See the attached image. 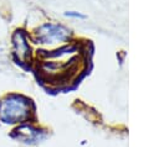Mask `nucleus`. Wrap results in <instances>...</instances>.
Returning <instances> with one entry per match:
<instances>
[{
	"instance_id": "nucleus-1",
	"label": "nucleus",
	"mask_w": 159,
	"mask_h": 147,
	"mask_svg": "<svg viewBox=\"0 0 159 147\" xmlns=\"http://www.w3.org/2000/svg\"><path fill=\"white\" fill-rule=\"evenodd\" d=\"M31 114V103L19 94L6 95L0 100V121L5 124H24Z\"/></svg>"
},
{
	"instance_id": "nucleus-2",
	"label": "nucleus",
	"mask_w": 159,
	"mask_h": 147,
	"mask_svg": "<svg viewBox=\"0 0 159 147\" xmlns=\"http://www.w3.org/2000/svg\"><path fill=\"white\" fill-rule=\"evenodd\" d=\"M35 41L37 43L47 44V43H56V42H63L70 38L71 31L62 26L56 23H43L42 26L37 27L35 30Z\"/></svg>"
},
{
	"instance_id": "nucleus-3",
	"label": "nucleus",
	"mask_w": 159,
	"mask_h": 147,
	"mask_svg": "<svg viewBox=\"0 0 159 147\" xmlns=\"http://www.w3.org/2000/svg\"><path fill=\"white\" fill-rule=\"evenodd\" d=\"M12 46H14V54L17 57V59L22 63L27 62L30 58L31 48L27 42V36L25 31L16 30L12 35Z\"/></svg>"
},
{
	"instance_id": "nucleus-4",
	"label": "nucleus",
	"mask_w": 159,
	"mask_h": 147,
	"mask_svg": "<svg viewBox=\"0 0 159 147\" xmlns=\"http://www.w3.org/2000/svg\"><path fill=\"white\" fill-rule=\"evenodd\" d=\"M11 136L25 143H34L40 140V131L31 125L21 124L14 130Z\"/></svg>"
},
{
	"instance_id": "nucleus-5",
	"label": "nucleus",
	"mask_w": 159,
	"mask_h": 147,
	"mask_svg": "<svg viewBox=\"0 0 159 147\" xmlns=\"http://www.w3.org/2000/svg\"><path fill=\"white\" fill-rule=\"evenodd\" d=\"M65 16L75 17V19H86V15H83L81 12H77V11H66L65 12Z\"/></svg>"
}]
</instances>
